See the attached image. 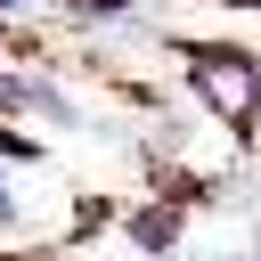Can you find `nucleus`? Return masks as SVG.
<instances>
[{"label": "nucleus", "instance_id": "f257e3e1", "mask_svg": "<svg viewBox=\"0 0 261 261\" xmlns=\"http://www.w3.org/2000/svg\"><path fill=\"white\" fill-rule=\"evenodd\" d=\"M188 90H196L220 122H253V106H261V65H253L245 49H228V41H196V49H188Z\"/></svg>", "mask_w": 261, "mask_h": 261}, {"label": "nucleus", "instance_id": "f03ea898", "mask_svg": "<svg viewBox=\"0 0 261 261\" xmlns=\"http://www.w3.org/2000/svg\"><path fill=\"white\" fill-rule=\"evenodd\" d=\"M0 106H8V114H41V122H57V130L82 122V106H73L49 73H33V65H0Z\"/></svg>", "mask_w": 261, "mask_h": 261}, {"label": "nucleus", "instance_id": "7ed1b4c3", "mask_svg": "<svg viewBox=\"0 0 261 261\" xmlns=\"http://www.w3.org/2000/svg\"><path fill=\"white\" fill-rule=\"evenodd\" d=\"M0 228H16V188L0 179Z\"/></svg>", "mask_w": 261, "mask_h": 261}, {"label": "nucleus", "instance_id": "20e7f679", "mask_svg": "<svg viewBox=\"0 0 261 261\" xmlns=\"http://www.w3.org/2000/svg\"><path fill=\"white\" fill-rule=\"evenodd\" d=\"M16 16H33V0H0V24H16Z\"/></svg>", "mask_w": 261, "mask_h": 261}, {"label": "nucleus", "instance_id": "39448f33", "mask_svg": "<svg viewBox=\"0 0 261 261\" xmlns=\"http://www.w3.org/2000/svg\"><path fill=\"white\" fill-rule=\"evenodd\" d=\"M253 261H261V220H253Z\"/></svg>", "mask_w": 261, "mask_h": 261}, {"label": "nucleus", "instance_id": "423d86ee", "mask_svg": "<svg viewBox=\"0 0 261 261\" xmlns=\"http://www.w3.org/2000/svg\"><path fill=\"white\" fill-rule=\"evenodd\" d=\"M212 261H253V253H212Z\"/></svg>", "mask_w": 261, "mask_h": 261}]
</instances>
